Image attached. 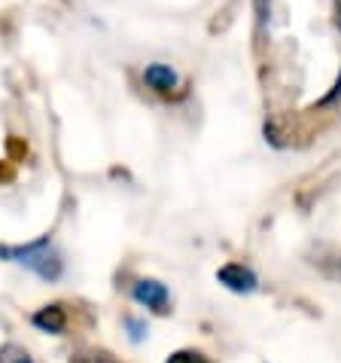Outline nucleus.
<instances>
[{"label": "nucleus", "mask_w": 341, "mask_h": 363, "mask_svg": "<svg viewBox=\"0 0 341 363\" xmlns=\"http://www.w3.org/2000/svg\"><path fill=\"white\" fill-rule=\"evenodd\" d=\"M216 281L226 290H232V294H253V290L259 287V278L247 266H238V263H229V266L219 269Z\"/></svg>", "instance_id": "nucleus-3"}, {"label": "nucleus", "mask_w": 341, "mask_h": 363, "mask_svg": "<svg viewBox=\"0 0 341 363\" xmlns=\"http://www.w3.org/2000/svg\"><path fill=\"white\" fill-rule=\"evenodd\" d=\"M168 363H207L198 351H177V354H170Z\"/></svg>", "instance_id": "nucleus-7"}, {"label": "nucleus", "mask_w": 341, "mask_h": 363, "mask_svg": "<svg viewBox=\"0 0 341 363\" xmlns=\"http://www.w3.org/2000/svg\"><path fill=\"white\" fill-rule=\"evenodd\" d=\"M341 95V74H338V79H335V86L329 89V95L326 98H320V107H326V104H333V101Z\"/></svg>", "instance_id": "nucleus-9"}, {"label": "nucleus", "mask_w": 341, "mask_h": 363, "mask_svg": "<svg viewBox=\"0 0 341 363\" xmlns=\"http://www.w3.org/2000/svg\"><path fill=\"white\" fill-rule=\"evenodd\" d=\"M0 363H34L31 354L22 348H16V345H6L4 351H0Z\"/></svg>", "instance_id": "nucleus-6"}, {"label": "nucleus", "mask_w": 341, "mask_h": 363, "mask_svg": "<svg viewBox=\"0 0 341 363\" xmlns=\"http://www.w3.org/2000/svg\"><path fill=\"white\" fill-rule=\"evenodd\" d=\"M70 363H116L110 354H104V351H92V354H76Z\"/></svg>", "instance_id": "nucleus-8"}, {"label": "nucleus", "mask_w": 341, "mask_h": 363, "mask_svg": "<svg viewBox=\"0 0 341 363\" xmlns=\"http://www.w3.org/2000/svg\"><path fill=\"white\" fill-rule=\"evenodd\" d=\"M0 257L13 259V263L25 266V269H31L34 275L46 278V281H55L58 275H62V259H58L52 245H49V238H40V241H34V245H25V247L0 245Z\"/></svg>", "instance_id": "nucleus-1"}, {"label": "nucleus", "mask_w": 341, "mask_h": 363, "mask_svg": "<svg viewBox=\"0 0 341 363\" xmlns=\"http://www.w3.org/2000/svg\"><path fill=\"white\" fill-rule=\"evenodd\" d=\"M31 320H34V327H40L43 333H55V336H58V333H64V327H67V315H64L62 306H46V308H40Z\"/></svg>", "instance_id": "nucleus-5"}, {"label": "nucleus", "mask_w": 341, "mask_h": 363, "mask_svg": "<svg viewBox=\"0 0 341 363\" xmlns=\"http://www.w3.org/2000/svg\"><path fill=\"white\" fill-rule=\"evenodd\" d=\"M335 275H341V259H338V263H335Z\"/></svg>", "instance_id": "nucleus-11"}, {"label": "nucleus", "mask_w": 341, "mask_h": 363, "mask_svg": "<svg viewBox=\"0 0 341 363\" xmlns=\"http://www.w3.org/2000/svg\"><path fill=\"white\" fill-rule=\"evenodd\" d=\"M132 296H134V302L146 306L149 311H158V315H162V311H168L170 290L162 284V281H156V278H140V281H134Z\"/></svg>", "instance_id": "nucleus-2"}, {"label": "nucleus", "mask_w": 341, "mask_h": 363, "mask_svg": "<svg viewBox=\"0 0 341 363\" xmlns=\"http://www.w3.org/2000/svg\"><path fill=\"white\" fill-rule=\"evenodd\" d=\"M335 16H338L335 22H338V28H341V0H338V6H335Z\"/></svg>", "instance_id": "nucleus-10"}, {"label": "nucleus", "mask_w": 341, "mask_h": 363, "mask_svg": "<svg viewBox=\"0 0 341 363\" xmlns=\"http://www.w3.org/2000/svg\"><path fill=\"white\" fill-rule=\"evenodd\" d=\"M144 83L153 89V92H158V95H170L180 86V74L170 65L156 62V65H146L144 67Z\"/></svg>", "instance_id": "nucleus-4"}]
</instances>
